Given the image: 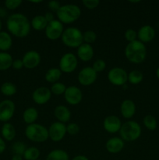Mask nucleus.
I'll return each mask as SVG.
<instances>
[{
  "label": "nucleus",
  "mask_w": 159,
  "mask_h": 160,
  "mask_svg": "<svg viewBox=\"0 0 159 160\" xmlns=\"http://www.w3.org/2000/svg\"><path fill=\"white\" fill-rule=\"evenodd\" d=\"M6 28L10 34L18 38H24L31 31V22L23 14L17 12L11 14L6 20Z\"/></svg>",
  "instance_id": "nucleus-1"
},
{
  "label": "nucleus",
  "mask_w": 159,
  "mask_h": 160,
  "mask_svg": "<svg viewBox=\"0 0 159 160\" xmlns=\"http://www.w3.org/2000/svg\"><path fill=\"white\" fill-rule=\"evenodd\" d=\"M125 56L132 63H142L147 56L146 45L139 40L128 43L125 48Z\"/></svg>",
  "instance_id": "nucleus-2"
},
{
  "label": "nucleus",
  "mask_w": 159,
  "mask_h": 160,
  "mask_svg": "<svg viewBox=\"0 0 159 160\" xmlns=\"http://www.w3.org/2000/svg\"><path fill=\"white\" fill-rule=\"evenodd\" d=\"M81 16V9L76 4H65L61 6L56 12L58 20L62 24H70L80 19Z\"/></svg>",
  "instance_id": "nucleus-3"
},
{
  "label": "nucleus",
  "mask_w": 159,
  "mask_h": 160,
  "mask_svg": "<svg viewBox=\"0 0 159 160\" xmlns=\"http://www.w3.org/2000/svg\"><path fill=\"white\" fill-rule=\"evenodd\" d=\"M24 133L28 140L36 143H42L49 138L48 129L40 123H34L27 125L25 128Z\"/></svg>",
  "instance_id": "nucleus-4"
},
{
  "label": "nucleus",
  "mask_w": 159,
  "mask_h": 160,
  "mask_svg": "<svg viewBox=\"0 0 159 160\" xmlns=\"http://www.w3.org/2000/svg\"><path fill=\"white\" fill-rule=\"evenodd\" d=\"M120 138L124 142H134L140 137L142 129L140 125L134 120H128L122 124L119 131Z\"/></svg>",
  "instance_id": "nucleus-5"
},
{
  "label": "nucleus",
  "mask_w": 159,
  "mask_h": 160,
  "mask_svg": "<svg viewBox=\"0 0 159 160\" xmlns=\"http://www.w3.org/2000/svg\"><path fill=\"white\" fill-rule=\"evenodd\" d=\"M61 39L65 46L72 48H79L84 43L83 32L74 27H70L64 29Z\"/></svg>",
  "instance_id": "nucleus-6"
},
{
  "label": "nucleus",
  "mask_w": 159,
  "mask_h": 160,
  "mask_svg": "<svg viewBox=\"0 0 159 160\" xmlns=\"http://www.w3.org/2000/svg\"><path fill=\"white\" fill-rule=\"evenodd\" d=\"M59 70L62 73H71L76 70L78 66V58L72 52H66L62 55L59 60Z\"/></svg>",
  "instance_id": "nucleus-7"
},
{
  "label": "nucleus",
  "mask_w": 159,
  "mask_h": 160,
  "mask_svg": "<svg viewBox=\"0 0 159 160\" xmlns=\"http://www.w3.org/2000/svg\"><path fill=\"white\" fill-rule=\"evenodd\" d=\"M108 80L115 86H124L128 82V73L122 67H113L108 71Z\"/></svg>",
  "instance_id": "nucleus-8"
},
{
  "label": "nucleus",
  "mask_w": 159,
  "mask_h": 160,
  "mask_svg": "<svg viewBox=\"0 0 159 160\" xmlns=\"http://www.w3.org/2000/svg\"><path fill=\"white\" fill-rule=\"evenodd\" d=\"M63 31V24L59 20L55 19L53 21L48 23L45 30V34L48 40L56 41L61 38Z\"/></svg>",
  "instance_id": "nucleus-9"
},
{
  "label": "nucleus",
  "mask_w": 159,
  "mask_h": 160,
  "mask_svg": "<svg viewBox=\"0 0 159 160\" xmlns=\"http://www.w3.org/2000/svg\"><path fill=\"white\" fill-rule=\"evenodd\" d=\"M66 134V125L61 122H54L48 128V137L54 142H61Z\"/></svg>",
  "instance_id": "nucleus-10"
},
{
  "label": "nucleus",
  "mask_w": 159,
  "mask_h": 160,
  "mask_svg": "<svg viewBox=\"0 0 159 160\" xmlns=\"http://www.w3.org/2000/svg\"><path fill=\"white\" fill-rule=\"evenodd\" d=\"M98 78V73L92 67H84L80 70L77 75L78 82L83 86H90L93 84Z\"/></svg>",
  "instance_id": "nucleus-11"
},
{
  "label": "nucleus",
  "mask_w": 159,
  "mask_h": 160,
  "mask_svg": "<svg viewBox=\"0 0 159 160\" xmlns=\"http://www.w3.org/2000/svg\"><path fill=\"white\" fill-rule=\"evenodd\" d=\"M15 103L9 99L0 102V121L8 123L13 117L15 113Z\"/></svg>",
  "instance_id": "nucleus-12"
},
{
  "label": "nucleus",
  "mask_w": 159,
  "mask_h": 160,
  "mask_svg": "<svg viewBox=\"0 0 159 160\" xmlns=\"http://www.w3.org/2000/svg\"><path fill=\"white\" fill-rule=\"evenodd\" d=\"M63 95L65 102L71 106H76L83 99L82 91L77 86L71 85L67 87Z\"/></svg>",
  "instance_id": "nucleus-13"
},
{
  "label": "nucleus",
  "mask_w": 159,
  "mask_h": 160,
  "mask_svg": "<svg viewBox=\"0 0 159 160\" xmlns=\"http://www.w3.org/2000/svg\"><path fill=\"white\" fill-rule=\"evenodd\" d=\"M51 92L48 88L45 86L36 88L32 93V99L37 105H45L49 102L51 97Z\"/></svg>",
  "instance_id": "nucleus-14"
},
{
  "label": "nucleus",
  "mask_w": 159,
  "mask_h": 160,
  "mask_svg": "<svg viewBox=\"0 0 159 160\" xmlns=\"http://www.w3.org/2000/svg\"><path fill=\"white\" fill-rule=\"evenodd\" d=\"M41 60V55L34 50H30L26 52L22 58L23 67L28 70H33L36 68L40 64Z\"/></svg>",
  "instance_id": "nucleus-15"
},
{
  "label": "nucleus",
  "mask_w": 159,
  "mask_h": 160,
  "mask_svg": "<svg viewBox=\"0 0 159 160\" xmlns=\"http://www.w3.org/2000/svg\"><path fill=\"white\" fill-rule=\"evenodd\" d=\"M122 121L117 116L110 115L104 118L103 121V128L104 131L109 134H115L119 132L122 127Z\"/></svg>",
  "instance_id": "nucleus-16"
},
{
  "label": "nucleus",
  "mask_w": 159,
  "mask_h": 160,
  "mask_svg": "<svg viewBox=\"0 0 159 160\" xmlns=\"http://www.w3.org/2000/svg\"><path fill=\"white\" fill-rule=\"evenodd\" d=\"M156 35L155 30L151 25H143L137 31V40L142 43H148L154 39Z\"/></svg>",
  "instance_id": "nucleus-17"
},
{
  "label": "nucleus",
  "mask_w": 159,
  "mask_h": 160,
  "mask_svg": "<svg viewBox=\"0 0 159 160\" xmlns=\"http://www.w3.org/2000/svg\"><path fill=\"white\" fill-rule=\"evenodd\" d=\"M125 142L120 137H112L107 141L105 144L106 150L111 154H117L123 151Z\"/></svg>",
  "instance_id": "nucleus-18"
},
{
  "label": "nucleus",
  "mask_w": 159,
  "mask_h": 160,
  "mask_svg": "<svg viewBox=\"0 0 159 160\" xmlns=\"http://www.w3.org/2000/svg\"><path fill=\"white\" fill-rule=\"evenodd\" d=\"M137 107L132 100L125 99L122 102L120 105V113L122 117L125 119H131L136 113Z\"/></svg>",
  "instance_id": "nucleus-19"
},
{
  "label": "nucleus",
  "mask_w": 159,
  "mask_h": 160,
  "mask_svg": "<svg viewBox=\"0 0 159 160\" xmlns=\"http://www.w3.org/2000/svg\"><path fill=\"white\" fill-rule=\"evenodd\" d=\"M94 51L91 45L87 43H83L76 51V56L80 60L83 62H89L94 57Z\"/></svg>",
  "instance_id": "nucleus-20"
},
{
  "label": "nucleus",
  "mask_w": 159,
  "mask_h": 160,
  "mask_svg": "<svg viewBox=\"0 0 159 160\" xmlns=\"http://www.w3.org/2000/svg\"><path fill=\"white\" fill-rule=\"evenodd\" d=\"M54 116L59 122L62 123H68L71 119V112L67 106L59 105L54 109Z\"/></svg>",
  "instance_id": "nucleus-21"
},
{
  "label": "nucleus",
  "mask_w": 159,
  "mask_h": 160,
  "mask_svg": "<svg viewBox=\"0 0 159 160\" xmlns=\"http://www.w3.org/2000/svg\"><path fill=\"white\" fill-rule=\"evenodd\" d=\"M1 134L2 138L4 139L5 141L7 142H12L14 140L17 135V131H16V128L12 123H4L2 125L1 129Z\"/></svg>",
  "instance_id": "nucleus-22"
},
{
  "label": "nucleus",
  "mask_w": 159,
  "mask_h": 160,
  "mask_svg": "<svg viewBox=\"0 0 159 160\" xmlns=\"http://www.w3.org/2000/svg\"><path fill=\"white\" fill-rule=\"evenodd\" d=\"M38 118V111L34 107L26 108L23 113V120L27 125L32 124L37 121Z\"/></svg>",
  "instance_id": "nucleus-23"
},
{
  "label": "nucleus",
  "mask_w": 159,
  "mask_h": 160,
  "mask_svg": "<svg viewBox=\"0 0 159 160\" xmlns=\"http://www.w3.org/2000/svg\"><path fill=\"white\" fill-rule=\"evenodd\" d=\"M12 45L11 34L6 31H0V52H7Z\"/></svg>",
  "instance_id": "nucleus-24"
},
{
  "label": "nucleus",
  "mask_w": 159,
  "mask_h": 160,
  "mask_svg": "<svg viewBox=\"0 0 159 160\" xmlns=\"http://www.w3.org/2000/svg\"><path fill=\"white\" fill-rule=\"evenodd\" d=\"M13 59L8 52H0V71H5L12 67Z\"/></svg>",
  "instance_id": "nucleus-25"
},
{
  "label": "nucleus",
  "mask_w": 159,
  "mask_h": 160,
  "mask_svg": "<svg viewBox=\"0 0 159 160\" xmlns=\"http://www.w3.org/2000/svg\"><path fill=\"white\" fill-rule=\"evenodd\" d=\"M48 23L47 22L44 15H37L33 17L31 20V26L35 31H41L45 30Z\"/></svg>",
  "instance_id": "nucleus-26"
},
{
  "label": "nucleus",
  "mask_w": 159,
  "mask_h": 160,
  "mask_svg": "<svg viewBox=\"0 0 159 160\" xmlns=\"http://www.w3.org/2000/svg\"><path fill=\"white\" fill-rule=\"evenodd\" d=\"M62 71L59 70V68H50L49 70H47L45 75V81L48 83L51 84H55L56 82H59V79L62 77Z\"/></svg>",
  "instance_id": "nucleus-27"
},
{
  "label": "nucleus",
  "mask_w": 159,
  "mask_h": 160,
  "mask_svg": "<svg viewBox=\"0 0 159 160\" xmlns=\"http://www.w3.org/2000/svg\"><path fill=\"white\" fill-rule=\"evenodd\" d=\"M46 160H70V156L65 150L56 148L48 153Z\"/></svg>",
  "instance_id": "nucleus-28"
},
{
  "label": "nucleus",
  "mask_w": 159,
  "mask_h": 160,
  "mask_svg": "<svg viewBox=\"0 0 159 160\" xmlns=\"http://www.w3.org/2000/svg\"><path fill=\"white\" fill-rule=\"evenodd\" d=\"M0 91H1L2 94L5 96H13L17 92V88L13 83L9 82V81H6L4 82L0 87Z\"/></svg>",
  "instance_id": "nucleus-29"
},
{
  "label": "nucleus",
  "mask_w": 159,
  "mask_h": 160,
  "mask_svg": "<svg viewBox=\"0 0 159 160\" xmlns=\"http://www.w3.org/2000/svg\"><path fill=\"white\" fill-rule=\"evenodd\" d=\"M143 79V74L140 70H133L128 73V82L131 84L137 85L140 84Z\"/></svg>",
  "instance_id": "nucleus-30"
},
{
  "label": "nucleus",
  "mask_w": 159,
  "mask_h": 160,
  "mask_svg": "<svg viewBox=\"0 0 159 160\" xmlns=\"http://www.w3.org/2000/svg\"><path fill=\"white\" fill-rule=\"evenodd\" d=\"M40 150L37 147L31 146L26 148V151L23 155V159L25 160H37L40 157Z\"/></svg>",
  "instance_id": "nucleus-31"
},
{
  "label": "nucleus",
  "mask_w": 159,
  "mask_h": 160,
  "mask_svg": "<svg viewBox=\"0 0 159 160\" xmlns=\"http://www.w3.org/2000/svg\"><path fill=\"white\" fill-rule=\"evenodd\" d=\"M143 125L149 131H154L157 127V122L155 117L152 115H147L143 117Z\"/></svg>",
  "instance_id": "nucleus-32"
},
{
  "label": "nucleus",
  "mask_w": 159,
  "mask_h": 160,
  "mask_svg": "<svg viewBox=\"0 0 159 160\" xmlns=\"http://www.w3.org/2000/svg\"><path fill=\"white\" fill-rule=\"evenodd\" d=\"M66 86L62 82H56L55 84H52L51 87V94L55 95H64L65 90H66Z\"/></svg>",
  "instance_id": "nucleus-33"
},
{
  "label": "nucleus",
  "mask_w": 159,
  "mask_h": 160,
  "mask_svg": "<svg viewBox=\"0 0 159 160\" xmlns=\"http://www.w3.org/2000/svg\"><path fill=\"white\" fill-rule=\"evenodd\" d=\"M97 39V34L92 30H87L85 32L83 33V40L84 43L89 44L91 45L96 41Z\"/></svg>",
  "instance_id": "nucleus-34"
},
{
  "label": "nucleus",
  "mask_w": 159,
  "mask_h": 160,
  "mask_svg": "<svg viewBox=\"0 0 159 160\" xmlns=\"http://www.w3.org/2000/svg\"><path fill=\"white\" fill-rule=\"evenodd\" d=\"M26 147L25 144L23 142L20 141H17V142H14L13 145L12 146V150L15 155H20V156H23V153L26 151Z\"/></svg>",
  "instance_id": "nucleus-35"
},
{
  "label": "nucleus",
  "mask_w": 159,
  "mask_h": 160,
  "mask_svg": "<svg viewBox=\"0 0 159 160\" xmlns=\"http://www.w3.org/2000/svg\"><path fill=\"white\" fill-rule=\"evenodd\" d=\"M92 68L94 70L95 72L97 73H100V72L104 71V69L106 68V62L104 59H98L94 62L93 65H92Z\"/></svg>",
  "instance_id": "nucleus-36"
},
{
  "label": "nucleus",
  "mask_w": 159,
  "mask_h": 160,
  "mask_svg": "<svg viewBox=\"0 0 159 160\" xmlns=\"http://www.w3.org/2000/svg\"><path fill=\"white\" fill-rule=\"evenodd\" d=\"M124 37L129 43L134 42V41H137V31H136L134 29H132V28H129V29H127L125 31Z\"/></svg>",
  "instance_id": "nucleus-37"
},
{
  "label": "nucleus",
  "mask_w": 159,
  "mask_h": 160,
  "mask_svg": "<svg viewBox=\"0 0 159 160\" xmlns=\"http://www.w3.org/2000/svg\"><path fill=\"white\" fill-rule=\"evenodd\" d=\"M5 7L9 10H15L22 4L21 0H6L4 2Z\"/></svg>",
  "instance_id": "nucleus-38"
},
{
  "label": "nucleus",
  "mask_w": 159,
  "mask_h": 160,
  "mask_svg": "<svg viewBox=\"0 0 159 160\" xmlns=\"http://www.w3.org/2000/svg\"><path fill=\"white\" fill-rule=\"evenodd\" d=\"M80 126L76 123H69L66 125V132L70 135H76L80 132Z\"/></svg>",
  "instance_id": "nucleus-39"
},
{
  "label": "nucleus",
  "mask_w": 159,
  "mask_h": 160,
  "mask_svg": "<svg viewBox=\"0 0 159 160\" xmlns=\"http://www.w3.org/2000/svg\"><path fill=\"white\" fill-rule=\"evenodd\" d=\"M83 5L88 9H94L99 6V0H83Z\"/></svg>",
  "instance_id": "nucleus-40"
},
{
  "label": "nucleus",
  "mask_w": 159,
  "mask_h": 160,
  "mask_svg": "<svg viewBox=\"0 0 159 160\" xmlns=\"http://www.w3.org/2000/svg\"><path fill=\"white\" fill-rule=\"evenodd\" d=\"M60 7L61 5L59 1L52 0V1H50L48 2V8L50 9V12H55L56 13V12L59 10Z\"/></svg>",
  "instance_id": "nucleus-41"
},
{
  "label": "nucleus",
  "mask_w": 159,
  "mask_h": 160,
  "mask_svg": "<svg viewBox=\"0 0 159 160\" xmlns=\"http://www.w3.org/2000/svg\"><path fill=\"white\" fill-rule=\"evenodd\" d=\"M12 67L16 70H21L23 67V62L22 61V59H13V62H12Z\"/></svg>",
  "instance_id": "nucleus-42"
},
{
  "label": "nucleus",
  "mask_w": 159,
  "mask_h": 160,
  "mask_svg": "<svg viewBox=\"0 0 159 160\" xmlns=\"http://www.w3.org/2000/svg\"><path fill=\"white\" fill-rule=\"evenodd\" d=\"M44 17H45V18L46 19V20L48 23H50V22H51V21H53L54 20H55V19L54 13L51 12H47L44 15Z\"/></svg>",
  "instance_id": "nucleus-43"
},
{
  "label": "nucleus",
  "mask_w": 159,
  "mask_h": 160,
  "mask_svg": "<svg viewBox=\"0 0 159 160\" xmlns=\"http://www.w3.org/2000/svg\"><path fill=\"white\" fill-rule=\"evenodd\" d=\"M6 148V144L4 139L0 137V155L2 154Z\"/></svg>",
  "instance_id": "nucleus-44"
},
{
  "label": "nucleus",
  "mask_w": 159,
  "mask_h": 160,
  "mask_svg": "<svg viewBox=\"0 0 159 160\" xmlns=\"http://www.w3.org/2000/svg\"><path fill=\"white\" fill-rule=\"evenodd\" d=\"M71 160H89V159L84 155H77V156H74Z\"/></svg>",
  "instance_id": "nucleus-45"
},
{
  "label": "nucleus",
  "mask_w": 159,
  "mask_h": 160,
  "mask_svg": "<svg viewBox=\"0 0 159 160\" xmlns=\"http://www.w3.org/2000/svg\"><path fill=\"white\" fill-rule=\"evenodd\" d=\"M6 14H7V12H6V9H3V8H0V19L6 17Z\"/></svg>",
  "instance_id": "nucleus-46"
},
{
  "label": "nucleus",
  "mask_w": 159,
  "mask_h": 160,
  "mask_svg": "<svg viewBox=\"0 0 159 160\" xmlns=\"http://www.w3.org/2000/svg\"><path fill=\"white\" fill-rule=\"evenodd\" d=\"M11 160H23V157L20 155H15L13 154V156L11 158Z\"/></svg>",
  "instance_id": "nucleus-47"
},
{
  "label": "nucleus",
  "mask_w": 159,
  "mask_h": 160,
  "mask_svg": "<svg viewBox=\"0 0 159 160\" xmlns=\"http://www.w3.org/2000/svg\"><path fill=\"white\" fill-rule=\"evenodd\" d=\"M30 2L34 3V4H38V3H41L42 1L41 0H38V1H30Z\"/></svg>",
  "instance_id": "nucleus-48"
},
{
  "label": "nucleus",
  "mask_w": 159,
  "mask_h": 160,
  "mask_svg": "<svg viewBox=\"0 0 159 160\" xmlns=\"http://www.w3.org/2000/svg\"><path fill=\"white\" fill-rule=\"evenodd\" d=\"M156 77L157 78V79H159V67H157V69L156 70Z\"/></svg>",
  "instance_id": "nucleus-49"
},
{
  "label": "nucleus",
  "mask_w": 159,
  "mask_h": 160,
  "mask_svg": "<svg viewBox=\"0 0 159 160\" xmlns=\"http://www.w3.org/2000/svg\"><path fill=\"white\" fill-rule=\"evenodd\" d=\"M2 20L0 19V31H2Z\"/></svg>",
  "instance_id": "nucleus-50"
},
{
  "label": "nucleus",
  "mask_w": 159,
  "mask_h": 160,
  "mask_svg": "<svg viewBox=\"0 0 159 160\" xmlns=\"http://www.w3.org/2000/svg\"><path fill=\"white\" fill-rule=\"evenodd\" d=\"M129 2L131 3H138V2H140V0H137V1H129Z\"/></svg>",
  "instance_id": "nucleus-51"
},
{
  "label": "nucleus",
  "mask_w": 159,
  "mask_h": 160,
  "mask_svg": "<svg viewBox=\"0 0 159 160\" xmlns=\"http://www.w3.org/2000/svg\"><path fill=\"white\" fill-rule=\"evenodd\" d=\"M37 160H41V159H37Z\"/></svg>",
  "instance_id": "nucleus-52"
}]
</instances>
